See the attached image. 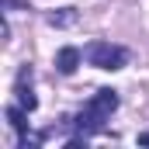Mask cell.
Here are the masks:
<instances>
[{"instance_id": "6da1fadb", "label": "cell", "mask_w": 149, "mask_h": 149, "mask_svg": "<svg viewBox=\"0 0 149 149\" xmlns=\"http://www.w3.org/2000/svg\"><path fill=\"white\" fill-rule=\"evenodd\" d=\"M114 108H118V90L101 87V90L87 101V108L76 114V121H73V128L80 132V139H87L90 132H101V128H104V121L114 114Z\"/></svg>"}, {"instance_id": "7a4b0ae2", "label": "cell", "mask_w": 149, "mask_h": 149, "mask_svg": "<svg viewBox=\"0 0 149 149\" xmlns=\"http://www.w3.org/2000/svg\"><path fill=\"white\" fill-rule=\"evenodd\" d=\"M83 59L90 63V66H97V70H125V63H128V52L121 49V45H111V42H90L87 49H83Z\"/></svg>"}, {"instance_id": "8992f818", "label": "cell", "mask_w": 149, "mask_h": 149, "mask_svg": "<svg viewBox=\"0 0 149 149\" xmlns=\"http://www.w3.org/2000/svg\"><path fill=\"white\" fill-rule=\"evenodd\" d=\"M76 21V10L73 7H63L59 14H49V24H56V28H63V24H73Z\"/></svg>"}, {"instance_id": "5b68a950", "label": "cell", "mask_w": 149, "mask_h": 149, "mask_svg": "<svg viewBox=\"0 0 149 149\" xmlns=\"http://www.w3.org/2000/svg\"><path fill=\"white\" fill-rule=\"evenodd\" d=\"M3 114H7V121H10V128H14L17 135H24V132H28V111H24L21 104H10Z\"/></svg>"}, {"instance_id": "3957f363", "label": "cell", "mask_w": 149, "mask_h": 149, "mask_svg": "<svg viewBox=\"0 0 149 149\" xmlns=\"http://www.w3.org/2000/svg\"><path fill=\"white\" fill-rule=\"evenodd\" d=\"M14 97H17V104H21L24 111H35L38 108V97H35V90H31V66H21V70H17Z\"/></svg>"}, {"instance_id": "52a82bcc", "label": "cell", "mask_w": 149, "mask_h": 149, "mask_svg": "<svg viewBox=\"0 0 149 149\" xmlns=\"http://www.w3.org/2000/svg\"><path fill=\"white\" fill-rule=\"evenodd\" d=\"M139 146H149V132H142V135H139Z\"/></svg>"}, {"instance_id": "277c9868", "label": "cell", "mask_w": 149, "mask_h": 149, "mask_svg": "<svg viewBox=\"0 0 149 149\" xmlns=\"http://www.w3.org/2000/svg\"><path fill=\"white\" fill-rule=\"evenodd\" d=\"M83 63V52L76 49V45H63L59 52H56V70L63 76H70V73H76V66Z\"/></svg>"}]
</instances>
